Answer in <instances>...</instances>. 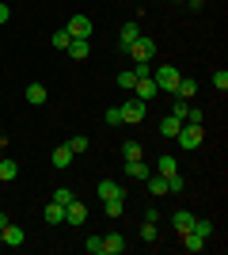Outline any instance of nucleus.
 <instances>
[{
    "label": "nucleus",
    "mask_w": 228,
    "mask_h": 255,
    "mask_svg": "<svg viewBox=\"0 0 228 255\" xmlns=\"http://www.w3.org/2000/svg\"><path fill=\"white\" fill-rule=\"evenodd\" d=\"M149 194L152 198H163V194H167V179H163V175H156V171H149Z\"/></svg>",
    "instance_id": "15"
},
{
    "label": "nucleus",
    "mask_w": 228,
    "mask_h": 255,
    "mask_svg": "<svg viewBox=\"0 0 228 255\" xmlns=\"http://www.w3.org/2000/svg\"><path fill=\"white\" fill-rule=\"evenodd\" d=\"M65 31L73 34V38H91V31H95V27H91V19H87V15H73Z\"/></svg>",
    "instance_id": "6"
},
{
    "label": "nucleus",
    "mask_w": 228,
    "mask_h": 255,
    "mask_svg": "<svg viewBox=\"0 0 228 255\" xmlns=\"http://www.w3.org/2000/svg\"><path fill=\"white\" fill-rule=\"evenodd\" d=\"M4 225H8V213H0V229H4Z\"/></svg>",
    "instance_id": "40"
},
{
    "label": "nucleus",
    "mask_w": 228,
    "mask_h": 255,
    "mask_svg": "<svg viewBox=\"0 0 228 255\" xmlns=\"http://www.w3.org/2000/svg\"><path fill=\"white\" fill-rule=\"evenodd\" d=\"M202 4H206V0H190V8H202Z\"/></svg>",
    "instance_id": "41"
},
{
    "label": "nucleus",
    "mask_w": 228,
    "mask_h": 255,
    "mask_svg": "<svg viewBox=\"0 0 228 255\" xmlns=\"http://www.w3.org/2000/svg\"><path fill=\"white\" fill-rule=\"evenodd\" d=\"M65 221H69V225H84V221H87V206L80 202V198H73V202L65 206Z\"/></svg>",
    "instance_id": "9"
},
{
    "label": "nucleus",
    "mask_w": 228,
    "mask_h": 255,
    "mask_svg": "<svg viewBox=\"0 0 228 255\" xmlns=\"http://www.w3.org/2000/svg\"><path fill=\"white\" fill-rule=\"evenodd\" d=\"M141 240H145V244H156V240H160V233H156V225H152V221L141 225Z\"/></svg>",
    "instance_id": "28"
},
{
    "label": "nucleus",
    "mask_w": 228,
    "mask_h": 255,
    "mask_svg": "<svg viewBox=\"0 0 228 255\" xmlns=\"http://www.w3.org/2000/svg\"><path fill=\"white\" fill-rule=\"evenodd\" d=\"M87 53H91V46H87V38H73V42H69V57H76V61H84Z\"/></svg>",
    "instance_id": "23"
},
{
    "label": "nucleus",
    "mask_w": 228,
    "mask_h": 255,
    "mask_svg": "<svg viewBox=\"0 0 228 255\" xmlns=\"http://www.w3.org/2000/svg\"><path fill=\"white\" fill-rule=\"evenodd\" d=\"M50 42H54V50H69L73 34H69V31H54V38H50Z\"/></svg>",
    "instance_id": "30"
},
{
    "label": "nucleus",
    "mask_w": 228,
    "mask_h": 255,
    "mask_svg": "<svg viewBox=\"0 0 228 255\" xmlns=\"http://www.w3.org/2000/svg\"><path fill=\"white\" fill-rule=\"evenodd\" d=\"M126 213V198H107V217H122Z\"/></svg>",
    "instance_id": "27"
},
{
    "label": "nucleus",
    "mask_w": 228,
    "mask_h": 255,
    "mask_svg": "<svg viewBox=\"0 0 228 255\" xmlns=\"http://www.w3.org/2000/svg\"><path fill=\"white\" fill-rule=\"evenodd\" d=\"M84 252L87 255H103V236H87V240H84Z\"/></svg>",
    "instance_id": "29"
},
{
    "label": "nucleus",
    "mask_w": 228,
    "mask_h": 255,
    "mask_svg": "<svg viewBox=\"0 0 228 255\" xmlns=\"http://www.w3.org/2000/svg\"><path fill=\"white\" fill-rule=\"evenodd\" d=\"M23 96H27V103H31V107H42L46 99H50V92H46L42 84H27V92H23Z\"/></svg>",
    "instance_id": "13"
},
{
    "label": "nucleus",
    "mask_w": 228,
    "mask_h": 255,
    "mask_svg": "<svg viewBox=\"0 0 228 255\" xmlns=\"http://www.w3.org/2000/svg\"><path fill=\"white\" fill-rule=\"evenodd\" d=\"M133 84H137V73H133V69H126V73H118V88H126V92H133Z\"/></svg>",
    "instance_id": "31"
},
{
    "label": "nucleus",
    "mask_w": 228,
    "mask_h": 255,
    "mask_svg": "<svg viewBox=\"0 0 228 255\" xmlns=\"http://www.w3.org/2000/svg\"><path fill=\"white\" fill-rule=\"evenodd\" d=\"M137 34H141V27H137V23H126V27H122V34H118V46H122V50H130V46L133 42H137Z\"/></svg>",
    "instance_id": "12"
},
{
    "label": "nucleus",
    "mask_w": 228,
    "mask_h": 255,
    "mask_svg": "<svg viewBox=\"0 0 228 255\" xmlns=\"http://www.w3.org/2000/svg\"><path fill=\"white\" fill-rule=\"evenodd\" d=\"M179 129H183V118H175V115H167L160 122V137H175V133H179Z\"/></svg>",
    "instance_id": "19"
},
{
    "label": "nucleus",
    "mask_w": 228,
    "mask_h": 255,
    "mask_svg": "<svg viewBox=\"0 0 228 255\" xmlns=\"http://www.w3.org/2000/svg\"><path fill=\"white\" fill-rule=\"evenodd\" d=\"M65 145H69L73 152H84V149H87V137H84V133H76V137H69Z\"/></svg>",
    "instance_id": "32"
},
{
    "label": "nucleus",
    "mask_w": 228,
    "mask_h": 255,
    "mask_svg": "<svg viewBox=\"0 0 228 255\" xmlns=\"http://www.w3.org/2000/svg\"><path fill=\"white\" fill-rule=\"evenodd\" d=\"M183 122H198V126H202V111H198V107H190V111H186V118Z\"/></svg>",
    "instance_id": "38"
},
{
    "label": "nucleus",
    "mask_w": 228,
    "mask_h": 255,
    "mask_svg": "<svg viewBox=\"0 0 228 255\" xmlns=\"http://www.w3.org/2000/svg\"><path fill=\"white\" fill-rule=\"evenodd\" d=\"M179 191H186V175H167V194H179Z\"/></svg>",
    "instance_id": "25"
},
{
    "label": "nucleus",
    "mask_w": 228,
    "mask_h": 255,
    "mask_svg": "<svg viewBox=\"0 0 228 255\" xmlns=\"http://www.w3.org/2000/svg\"><path fill=\"white\" fill-rule=\"evenodd\" d=\"M190 233L206 236V240H213V233H217V225L209 221V217H194V229H190Z\"/></svg>",
    "instance_id": "21"
},
{
    "label": "nucleus",
    "mask_w": 228,
    "mask_h": 255,
    "mask_svg": "<svg viewBox=\"0 0 228 255\" xmlns=\"http://www.w3.org/2000/svg\"><path fill=\"white\" fill-rule=\"evenodd\" d=\"M175 171H179V160H175V156H160V164H156V175H163V179H167V175H175Z\"/></svg>",
    "instance_id": "24"
},
{
    "label": "nucleus",
    "mask_w": 228,
    "mask_h": 255,
    "mask_svg": "<svg viewBox=\"0 0 228 255\" xmlns=\"http://www.w3.org/2000/svg\"><path fill=\"white\" fill-rule=\"evenodd\" d=\"M179 76H183V73H179L175 65H160V69L152 65V80H156V88H160V92H175Z\"/></svg>",
    "instance_id": "2"
},
{
    "label": "nucleus",
    "mask_w": 228,
    "mask_h": 255,
    "mask_svg": "<svg viewBox=\"0 0 228 255\" xmlns=\"http://www.w3.org/2000/svg\"><path fill=\"white\" fill-rule=\"evenodd\" d=\"M133 73H137V80H141V76H152V61H133Z\"/></svg>",
    "instance_id": "34"
},
{
    "label": "nucleus",
    "mask_w": 228,
    "mask_h": 255,
    "mask_svg": "<svg viewBox=\"0 0 228 255\" xmlns=\"http://www.w3.org/2000/svg\"><path fill=\"white\" fill-rule=\"evenodd\" d=\"M122 152H126V160H145V149L137 145V141H126V145H122Z\"/></svg>",
    "instance_id": "26"
},
{
    "label": "nucleus",
    "mask_w": 228,
    "mask_h": 255,
    "mask_svg": "<svg viewBox=\"0 0 228 255\" xmlns=\"http://www.w3.org/2000/svg\"><path fill=\"white\" fill-rule=\"evenodd\" d=\"M206 244H209L206 236H198V233H183V248H186V252H206Z\"/></svg>",
    "instance_id": "22"
},
{
    "label": "nucleus",
    "mask_w": 228,
    "mask_h": 255,
    "mask_svg": "<svg viewBox=\"0 0 228 255\" xmlns=\"http://www.w3.org/2000/svg\"><path fill=\"white\" fill-rule=\"evenodd\" d=\"M194 217H198V213H190V210H175V213H171L175 233H179V236H183V233H190V229H194Z\"/></svg>",
    "instance_id": "10"
},
{
    "label": "nucleus",
    "mask_w": 228,
    "mask_h": 255,
    "mask_svg": "<svg viewBox=\"0 0 228 255\" xmlns=\"http://www.w3.org/2000/svg\"><path fill=\"white\" fill-rule=\"evenodd\" d=\"M42 217H46V221H50V225H61V221H65V206L50 198V206H46V210H42Z\"/></svg>",
    "instance_id": "16"
},
{
    "label": "nucleus",
    "mask_w": 228,
    "mask_h": 255,
    "mask_svg": "<svg viewBox=\"0 0 228 255\" xmlns=\"http://www.w3.org/2000/svg\"><path fill=\"white\" fill-rule=\"evenodd\" d=\"M202 137H206V129L198 126V122H183V129L175 133V141H179V145H183L186 152H194L198 145H202Z\"/></svg>",
    "instance_id": "1"
},
{
    "label": "nucleus",
    "mask_w": 228,
    "mask_h": 255,
    "mask_svg": "<svg viewBox=\"0 0 228 255\" xmlns=\"http://www.w3.org/2000/svg\"><path fill=\"white\" fill-rule=\"evenodd\" d=\"M118 111H122V122H130V126L145 122V103H141V99H126Z\"/></svg>",
    "instance_id": "4"
},
{
    "label": "nucleus",
    "mask_w": 228,
    "mask_h": 255,
    "mask_svg": "<svg viewBox=\"0 0 228 255\" xmlns=\"http://www.w3.org/2000/svg\"><path fill=\"white\" fill-rule=\"evenodd\" d=\"M213 88H217V92H225V88H228V73H225V69L213 73Z\"/></svg>",
    "instance_id": "35"
},
{
    "label": "nucleus",
    "mask_w": 228,
    "mask_h": 255,
    "mask_svg": "<svg viewBox=\"0 0 228 255\" xmlns=\"http://www.w3.org/2000/svg\"><path fill=\"white\" fill-rule=\"evenodd\" d=\"M126 53H130L133 61H152V57H156V42H152L149 34H137V42H133Z\"/></svg>",
    "instance_id": "3"
},
{
    "label": "nucleus",
    "mask_w": 228,
    "mask_h": 255,
    "mask_svg": "<svg viewBox=\"0 0 228 255\" xmlns=\"http://www.w3.org/2000/svg\"><path fill=\"white\" fill-rule=\"evenodd\" d=\"M186 111H190V103H186V99H175L171 115H175V118H186Z\"/></svg>",
    "instance_id": "37"
},
{
    "label": "nucleus",
    "mask_w": 228,
    "mask_h": 255,
    "mask_svg": "<svg viewBox=\"0 0 228 255\" xmlns=\"http://www.w3.org/2000/svg\"><path fill=\"white\" fill-rule=\"evenodd\" d=\"M171 96H175V99H186V103H190V99L198 96V80H194V76H179V84H175Z\"/></svg>",
    "instance_id": "7"
},
{
    "label": "nucleus",
    "mask_w": 228,
    "mask_h": 255,
    "mask_svg": "<svg viewBox=\"0 0 228 255\" xmlns=\"http://www.w3.org/2000/svg\"><path fill=\"white\" fill-rule=\"evenodd\" d=\"M73 198H76V194L69 191V187H57V191H54V202H61V206H69Z\"/></svg>",
    "instance_id": "33"
},
{
    "label": "nucleus",
    "mask_w": 228,
    "mask_h": 255,
    "mask_svg": "<svg viewBox=\"0 0 228 255\" xmlns=\"http://www.w3.org/2000/svg\"><path fill=\"white\" fill-rule=\"evenodd\" d=\"M15 175H19V164L8 160V156H0V183H11Z\"/></svg>",
    "instance_id": "17"
},
{
    "label": "nucleus",
    "mask_w": 228,
    "mask_h": 255,
    "mask_svg": "<svg viewBox=\"0 0 228 255\" xmlns=\"http://www.w3.org/2000/svg\"><path fill=\"white\" fill-rule=\"evenodd\" d=\"M126 171H130V179H149V164L145 160H126Z\"/></svg>",
    "instance_id": "20"
},
{
    "label": "nucleus",
    "mask_w": 228,
    "mask_h": 255,
    "mask_svg": "<svg viewBox=\"0 0 228 255\" xmlns=\"http://www.w3.org/2000/svg\"><path fill=\"white\" fill-rule=\"evenodd\" d=\"M133 96L141 99V103H149V99L160 96V88H156V80H152V76H141V80L133 84Z\"/></svg>",
    "instance_id": "5"
},
{
    "label": "nucleus",
    "mask_w": 228,
    "mask_h": 255,
    "mask_svg": "<svg viewBox=\"0 0 228 255\" xmlns=\"http://www.w3.org/2000/svg\"><path fill=\"white\" fill-rule=\"evenodd\" d=\"M8 15H11V11H8V4H0V27L8 23Z\"/></svg>",
    "instance_id": "39"
},
{
    "label": "nucleus",
    "mask_w": 228,
    "mask_h": 255,
    "mask_svg": "<svg viewBox=\"0 0 228 255\" xmlns=\"http://www.w3.org/2000/svg\"><path fill=\"white\" fill-rule=\"evenodd\" d=\"M99 198H103V202H107V198H126V191H122L118 183L103 179V183H99Z\"/></svg>",
    "instance_id": "18"
},
{
    "label": "nucleus",
    "mask_w": 228,
    "mask_h": 255,
    "mask_svg": "<svg viewBox=\"0 0 228 255\" xmlns=\"http://www.w3.org/2000/svg\"><path fill=\"white\" fill-rule=\"evenodd\" d=\"M73 156H76V152L69 149V145H57L54 156H50V164H54V168H69V164H73Z\"/></svg>",
    "instance_id": "14"
},
{
    "label": "nucleus",
    "mask_w": 228,
    "mask_h": 255,
    "mask_svg": "<svg viewBox=\"0 0 228 255\" xmlns=\"http://www.w3.org/2000/svg\"><path fill=\"white\" fill-rule=\"evenodd\" d=\"M122 252H126V236H122V233L103 236V255H122Z\"/></svg>",
    "instance_id": "11"
},
{
    "label": "nucleus",
    "mask_w": 228,
    "mask_h": 255,
    "mask_svg": "<svg viewBox=\"0 0 228 255\" xmlns=\"http://www.w3.org/2000/svg\"><path fill=\"white\" fill-rule=\"evenodd\" d=\"M103 122H107V126H118V122H122V111H118V107H110L107 115H103Z\"/></svg>",
    "instance_id": "36"
},
{
    "label": "nucleus",
    "mask_w": 228,
    "mask_h": 255,
    "mask_svg": "<svg viewBox=\"0 0 228 255\" xmlns=\"http://www.w3.org/2000/svg\"><path fill=\"white\" fill-rule=\"evenodd\" d=\"M23 240H27V233H23L19 225H4V229H0V244H8V248H19Z\"/></svg>",
    "instance_id": "8"
}]
</instances>
